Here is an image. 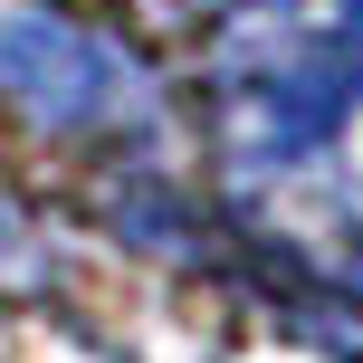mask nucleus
Instances as JSON below:
<instances>
[{
    "label": "nucleus",
    "instance_id": "obj_1",
    "mask_svg": "<svg viewBox=\"0 0 363 363\" xmlns=\"http://www.w3.org/2000/svg\"><path fill=\"white\" fill-rule=\"evenodd\" d=\"M201 96L230 172L315 163L363 115V0H230L201 38Z\"/></svg>",
    "mask_w": 363,
    "mask_h": 363
},
{
    "label": "nucleus",
    "instance_id": "obj_2",
    "mask_svg": "<svg viewBox=\"0 0 363 363\" xmlns=\"http://www.w3.org/2000/svg\"><path fill=\"white\" fill-rule=\"evenodd\" d=\"M0 77L10 96L57 134H115V125H153L163 106V77L134 48L115 19L67 10V0H38L0 29Z\"/></svg>",
    "mask_w": 363,
    "mask_h": 363
},
{
    "label": "nucleus",
    "instance_id": "obj_3",
    "mask_svg": "<svg viewBox=\"0 0 363 363\" xmlns=\"http://www.w3.org/2000/svg\"><path fill=\"white\" fill-rule=\"evenodd\" d=\"M354 201H363V115H354Z\"/></svg>",
    "mask_w": 363,
    "mask_h": 363
}]
</instances>
